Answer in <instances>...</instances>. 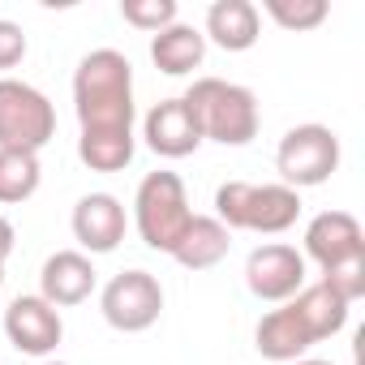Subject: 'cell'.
<instances>
[{"label":"cell","instance_id":"cell-23","mask_svg":"<svg viewBox=\"0 0 365 365\" xmlns=\"http://www.w3.org/2000/svg\"><path fill=\"white\" fill-rule=\"evenodd\" d=\"M14 241H18V232H14V224L0 215V262H5L9 254H14Z\"/></svg>","mask_w":365,"mask_h":365},{"label":"cell","instance_id":"cell-15","mask_svg":"<svg viewBox=\"0 0 365 365\" xmlns=\"http://www.w3.org/2000/svg\"><path fill=\"white\" fill-rule=\"evenodd\" d=\"M262 35V14L254 0H215L202 22V39L224 52H250Z\"/></svg>","mask_w":365,"mask_h":365},{"label":"cell","instance_id":"cell-20","mask_svg":"<svg viewBox=\"0 0 365 365\" xmlns=\"http://www.w3.org/2000/svg\"><path fill=\"white\" fill-rule=\"evenodd\" d=\"M262 14L275 26H284L292 35H305V31H314V26L327 22L331 5H327V0H262Z\"/></svg>","mask_w":365,"mask_h":365},{"label":"cell","instance_id":"cell-11","mask_svg":"<svg viewBox=\"0 0 365 365\" xmlns=\"http://www.w3.org/2000/svg\"><path fill=\"white\" fill-rule=\"evenodd\" d=\"M5 335L18 352L26 356H48L56 352V344L65 339V318L56 305H48L39 292L31 297H14L5 309Z\"/></svg>","mask_w":365,"mask_h":365},{"label":"cell","instance_id":"cell-16","mask_svg":"<svg viewBox=\"0 0 365 365\" xmlns=\"http://www.w3.org/2000/svg\"><path fill=\"white\" fill-rule=\"evenodd\" d=\"M150 61L168 78H185V73H194L207 61V39L190 22H172L168 31L150 35Z\"/></svg>","mask_w":365,"mask_h":365},{"label":"cell","instance_id":"cell-2","mask_svg":"<svg viewBox=\"0 0 365 365\" xmlns=\"http://www.w3.org/2000/svg\"><path fill=\"white\" fill-rule=\"evenodd\" d=\"M73 112L82 133H133V65L116 48H95L73 69Z\"/></svg>","mask_w":365,"mask_h":365},{"label":"cell","instance_id":"cell-24","mask_svg":"<svg viewBox=\"0 0 365 365\" xmlns=\"http://www.w3.org/2000/svg\"><path fill=\"white\" fill-rule=\"evenodd\" d=\"M292 365H331V361H322V356H301V361H292Z\"/></svg>","mask_w":365,"mask_h":365},{"label":"cell","instance_id":"cell-14","mask_svg":"<svg viewBox=\"0 0 365 365\" xmlns=\"http://www.w3.org/2000/svg\"><path fill=\"white\" fill-rule=\"evenodd\" d=\"M99 284V271L95 262L82 254V250H56L43 267H39V297L56 309H69V305H82Z\"/></svg>","mask_w":365,"mask_h":365},{"label":"cell","instance_id":"cell-7","mask_svg":"<svg viewBox=\"0 0 365 365\" xmlns=\"http://www.w3.org/2000/svg\"><path fill=\"white\" fill-rule=\"evenodd\" d=\"M52 138H56L52 99L22 78H0V150L39 155Z\"/></svg>","mask_w":365,"mask_h":365},{"label":"cell","instance_id":"cell-25","mask_svg":"<svg viewBox=\"0 0 365 365\" xmlns=\"http://www.w3.org/2000/svg\"><path fill=\"white\" fill-rule=\"evenodd\" d=\"M0 292H5V262H0Z\"/></svg>","mask_w":365,"mask_h":365},{"label":"cell","instance_id":"cell-17","mask_svg":"<svg viewBox=\"0 0 365 365\" xmlns=\"http://www.w3.org/2000/svg\"><path fill=\"white\" fill-rule=\"evenodd\" d=\"M228 250H232V232L215 215H194L190 228H185V237L176 241L172 258L185 271H211V267H220L228 258Z\"/></svg>","mask_w":365,"mask_h":365},{"label":"cell","instance_id":"cell-9","mask_svg":"<svg viewBox=\"0 0 365 365\" xmlns=\"http://www.w3.org/2000/svg\"><path fill=\"white\" fill-rule=\"evenodd\" d=\"M305 284H309V275H305V258H301L297 245L267 241V245L250 250V258H245V288H250L258 301L284 305V301H292Z\"/></svg>","mask_w":365,"mask_h":365},{"label":"cell","instance_id":"cell-6","mask_svg":"<svg viewBox=\"0 0 365 365\" xmlns=\"http://www.w3.org/2000/svg\"><path fill=\"white\" fill-rule=\"evenodd\" d=\"M339 133L327 125H292L279 146H275V172H279V185L288 190H314L327 185V180L339 172Z\"/></svg>","mask_w":365,"mask_h":365},{"label":"cell","instance_id":"cell-18","mask_svg":"<svg viewBox=\"0 0 365 365\" xmlns=\"http://www.w3.org/2000/svg\"><path fill=\"white\" fill-rule=\"evenodd\" d=\"M43 163L26 150H0V207H18L39 194Z\"/></svg>","mask_w":365,"mask_h":365},{"label":"cell","instance_id":"cell-5","mask_svg":"<svg viewBox=\"0 0 365 365\" xmlns=\"http://www.w3.org/2000/svg\"><path fill=\"white\" fill-rule=\"evenodd\" d=\"M190 220H194V211H190L185 180L176 172H168V168L146 172L138 194H133V228H138L142 245L172 258V250H176L180 237H185Z\"/></svg>","mask_w":365,"mask_h":365},{"label":"cell","instance_id":"cell-4","mask_svg":"<svg viewBox=\"0 0 365 365\" xmlns=\"http://www.w3.org/2000/svg\"><path fill=\"white\" fill-rule=\"evenodd\" d=\"M215 220L228 232H258V237H284L301 220V194L271 180V185H254V180H224L215 190Z\"/></svg>","mask_w":365,"mask_h":365},{"label":"cell","instance_id":"cell-10","mask_svg":"<svg viewBox=\"0 0 365 365\" xmlns=\"http://www.w3.org/2000/svg\"><path fill=\"white\" fill-rule=\"evenodd\" d=\"M322 275L352 262V258H365V232H361V220L352 211H322L305 224V254Z\"/></svg>","mask_w":365,"mask_h":365},{"label":"cell","instance_id":"cell-21","mask_svg":"<svg viewBox=\"0 0 365 365\" xmlns=\"http://www.w3.org/2000/svg\"><path fill=\"white\" fill-rule=\"evenodd\" d=\"M120 18H125L133 31L159 35V31H168L172 22H180V9H176V0H120Z\"/></svg>","mask_w":365,"mask_h":365},{"label":"cell","instance_id":"cell-19","mask_svg":"<svg viewBox=\"0 0 365 365\" xmlns=\"http://www.w3.org/2000/svg\"><path fill=\"white\" fill-rule=\"evenodd\" d=\"M133 133H78V159L91 172H125L133 163Z\"/></svg>","mask_w":365,"mask_h":365},{"label":"cell","instance_id":"cell-13","mask_svg":"<svg viewBox=\"0 0 365 365\" xmlns=\"http://www.w3.org/2000/svg\"><path fill=\"white\" fill-rule=\"evenodd\" d=\"M73 241L82 245V254H112L120 241H125V228H129V215H125V202L116 194H86L78 198L73 207Z\"/></svg>","mask_w":365,"mask_h":365},{"label":"cell","instance_id":"cell-1","mask_svg":"<svg viewBox=\"0 0 365 365\" xmlns=\"http://www.w3.org/2000/svg\"><path fill=\"white\" fill-rule=\"evenodd\" d=\"M348 309L352 305L335 288H327L322 279L305 284L292 301H284L279 309L262 314V322L254 331V348H258V356H267L275 365H292L314 344L339 335L348 327Z\"/></svg>","mask_w":365,"mask_h":365},{"label":"cell","instance_id":"cell-22","mask_svg":"<svg viewBox=\"0 0 365 365\" xmlns=\"http://www.w3.org/2000/svg\"><path fill=\"white\" fill-rule=\"evenodd\" d=\"M31 52V39L18 22H5L0 18V69H18Z\"/></svg>","mask_w":365,"mask_h":365},{"label":"cell","instance_id":"cell-12","mask_svg":"<svg viewBox=\"0 0 365 365\" xmlns=\"http://www.w3.org/2000/svg\"><path fill=\"white\" fill-rule=\"evenodd\" d=\"M142 138L159 159H185L202 146V129L190 112L185 99H159L146 116H142Z\"/></svg>","mask_w":365,"mask_h":365},{"label":"cell","instance_id":"cell-26","mask_svg":"<svg viewBox=\"0 0 365 365\" xmlns=\"http://www.w3.org/2000/svg\"><path fill=\"white\" fill-rule=\"evenodd\" d=\"M39 365H65V361H39Z\"/></svg>","mask_w":365,"mask_h":365},{"label":"cell","instance_id":"cell-8","mask_svg":"<svg viewBox=\"0 0 365 365\" xmlns=\"http://www.w3.org/2000/svg\"><path fill=\"white\" fill-rule=\"evenodd\" d=\"M99 309H103V322H108L112 331H120V335H142V331H150V327L159 322V314H163V284H159L150 271H142V267L120 271V275H112V279L103 284Z\"/></svg>","mask_w":365,"mask_h":365},{"label":"cell","instance_id":"cell-3","mask_svg":"<svg viewBox=\"0 0 365 365\" xmlns=\"http://www.w3.org/2000/svg\"><path fill=\"white\" fill-rule=\"evenodd\" d=\"M198 129H202V142H220V146H250L258 138V125H262V112H258V95L241 82H228V78H198L185 95Z\"/></svg>","mask_w":365,"mask_h":365}]
</instances>
